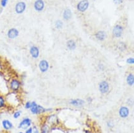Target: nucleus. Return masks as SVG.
Wrapping results in <instances>:
<instances>
[{
	"mask_svg": "<svg viewBox=\"0 0 134 133\" xmlns=\"http://www.w3.org/2000/svg\"><path fill=\"white\" fill-rule=\"evenodd\" d=\"M89 7V1L88 0H82L79 1L77 5V9L81 12H84L88 9Z\"/></svg>",
	"mask_w": 134,
	"mask_h": 133,
	"instance_id": "f257e3e1",
	"label": "nucleus"
},
{
	"mask_svg": "<svg viewBox=\"0 0 134 133\" xmlns=\"http://www.w3.org/2000/svg\"><path fill=\"white\" fill-rule=\"evenodd\" d=\"M99 91L102 94H106L110 91V85L106 81H102L99 83Z\"/></svg>",
	"mask_w": 134,
	"mask_h": 133,
	"instance_id": "f03ea898",
	"label": "nucleus"
},
{
	"mask_svg": "<svg viewBox=\"0 0 134 133\" xmlns=\"http://www.w3.org/2000/svg\"><path fill=\"white\" fill-rule=\"evenodd\" d=\"M32 124V120L29 118H25L19 123V128L22 129H27Z\"/></svg>",
	"mask_w": 134,
	"mask_h": 133,
	"instance_id": "7ed1b4c3",
	"label": "nucleus"
},
{
	"mask_svg": "<svg viewBox=\"0 0 134 133\" xmlns=\"http://www.w3.org/2000/svg\"><path fill=\"white\" fill-rule=\"evenodd\" d=\"M123 33V27L120 25H116L112 30V34L116 38H119Z\"/></svg>",
	"mask_w": 134,
	"mask_h": 133,
	"instance_id": "20e7f679",
	"label": "nucleus"
},
{
	"mask_svg": "<svg viewBox=\"0 0 134 133\" xmlns=\"http://www.w3.org/2000/svg\"><path fill=\"white\" fill-rule=\"evenodd\" d=\"M129 109L127 107L122 106L119 110V115L120 118H125L128 117V116L129 115Z\"/></svg>",
	"mask_w": 134,
	"mask_h": 133,
	"instance_id": "39448f33",
	"label": "nucleus"
},
{
	"mask_svg": "<svg viewBox=\"0 0 134 133\" xmlns=\"http://www.w3.org/2000/svg\"><path fill=\"white\" fill-rule=\"evenodd\" d=\"M46 120H47V122L48 123V124H49V125L51 126L56 125L59 123L58 118V116L56 115H51L49 116L47 118Z\"/></svg>",
	"mask_w": 134,
	"mask_h": 133,
	"instance_id": "423d86ee",
	"label": "nucleus"
},
{
	"mask_svg": "<svg viewBox=\"0 0 134 133\" xmlns=\"http://www.w3.org/2000/svg\"><path fill=\"white\" fill-rule=\"evenodd\" d=\"M39 68L40 70L42 72V73H44V72H47L49 68V63L47 60H42L39 63Z\"/></svg>",
	"mask_w": 134,
	"mask_h": 133,
	"instance_id": "0eeeda50",
	"label": "nucleus"
},
{
	"mask_svg": "<svg viewBox=\"0 0 134 133\" xmlns=\"http://www.w3.org/2000/svg\"><path fill=\"white\" fill-rule=\"evenodd\" d=\"M26 8V4L24 2H19L16 5V11L17 14H22Z\"/></svg>",
	"mask_w": 134,
	"mask_h": 133,
	"instance_id": "6e6552de",
	"label": "nucleus"
},
{
	"mask_svg": "<svg viewBox=\"0 0 134 133\" xmlns=\"http://www.w3.org/2000/svg\"><path fill=\"white\" fill-rule=\"evenodd\" d=\"M44 8V3L43 0H37L34 3V8L36 11H42Z\"/></svg>",
	"mask_w": 134,
	"mask_h": 133,
	"instance_id": "1a4fd4ad",
	"label": "nucleus"
},
{
	"mask_svg": "<svg viewBox=\"0 0 134 133\" xmlns=\"http://www.w3.org/2000/svg\"><path fill=\"white\" fill-rule=\"evenodd\" d=\"M30 54L31 56L34 59H37L39 57L40 51L39 49L37 46H32L30 49Z\"/></svg>",
	"mask_w": 134,
	"mask_h": 133,
	"instance_id": "9d476101",
	"label": "nucleus"
},
{
	"mask_svg": "<svg viewBox=\"0 0 134 133\" xmlns=\"http://www.w3.org/2000/svg\"><path fill=\"white\" fill-rule=\"evenodd\" d=\"M69 103L74 107H81L84 106L85 103V101L84 100L77 99H71L69 101Z\"/></svg>",
	"mask_w": 134,
	"mask_h": 133,
	"instance_id": "9b49d317",
	"label": "nucleus"
},
{
	"mask_svg": "<svg viewBox=\"0 0 134 133\" xmlns=\"http://www.w3.org/2000/svg\"><path fill=\"white\" fill-rule=\"evenodd\" d=\"M20 86H21V83L16 79H14L11 81V83H10V86H11V89L12 91H16L19 90L20 88Z\"/></svg>",
	"mask_w": 134,
	"mask_h": 133,
	"instance_id": "f8f14e48",
	"label": "nucleus"
},
{
	"mask_svg": "<svg viewBox=\"0 0 134 133\" xmlns=\"http://www.w3.org/2000/svg\"><path fill=\"white\" fill-rule=\"evenodd\" d=\"M18 35H19V32L16 29H10L8 32V36L10 39L16 38Z\"/></svg>",
	"mask_w": 134,
	"mask_h": 133,
	"instance_id": "ddd939ff",
	"label": "nucleus"
},
{
	"mask_svg": "<svg viewBox=\"0 0 134 133\" xmlns=\"http://www.w3.org/2000/svg\"><path fill=\"white\" fill-rule=\"evenodd\" d=\"M107 35L105 32L104 31H98V32L96 33L95 34V37L97 39H98L99 41H103L105 40L106 38Z\"/></svg>",
	"mask_w": 134,
	"mask_h": 133,
	"instance_id": "4468645a",
	"label": "nucleus"
},
{
	"mask_svg": "<svg viewBox=\"0 0 134 133\" xmlns=\"http://www.w3.org/2000/svg\"><path fill=\"white\" fill-rule=\"evenodd\" d=\"M2 125L3 128L6 130H9V129H12L13 127L12 123L8 120H4L2 121Z\"/></svg>",
	"mask_w": 134,
	"mask_h": 133,
	"instance_id": "2eb2a0df",
	"label": "nucleus"
},
{
	"mask_svg": "<svg viewBox=\"0 0 134 133\" xmlns=\"http://www.w3.org/2000/svg\"><path fill=\"white\" fill-rule=\"evenodd\" d=\"M30 111L34 115H38V112H39V105L37 104L35 102H32V104H31Z\"/></svg>",
	"mask_w": 134,
	"mask_h": 133,
	"instance_id": "dca6fc26",
	"label": "nucleus"
},
{
	"mask_svg": "<svg viewBox=\"0 0 134 133\" xmlns=\"http://www.w3.org/2000/svg\"><path fill=\"white\" fill-rule=\"evenodd\" d=\"M72 17V11L69 9H66L63 12V18L64 20H68Z\"/></svg>",
	"mask_w": 134,
	"mask_h": 133,
	"instance_id": "f3484780",
	"label": "nucleus"
},
{
	"mask_svg": "<svg viewBox=\"0 0 134 133\" xmlns=\"http://www.w3.org/2000/svg\"><path fill=\"white\" fill-rule=\"evenodd\" d=\"M67 47L69 50H74L76 48V43L72 39H70L67 42Z\"/></svg>",
	"mask_w": 134,
	"mask_h": 133,
	"instance_id": "a211bd4d",
	"label": "nucleus"
},
{
	"mask_svg": "<svg viewBox=\"0 0 134 133\" xmlns=\"http://www.w3.org/2000/svg\"><path fill=\"white\" fill-rule=\"evenodd\" d=\"M127 83L129 86H133L134 84V76L132 73L129 74L127 76Z\"/></svg>",
	"mask_w": 134,
	"mask_h": 133,
	"instance_id": "6ab92c4d",
	"label": "nucleus"
},
{
	"mask_svg": "<svg viewBox=\"0 0 134 133\" xmlns=\"http://www.w3.org/2000/svg\"><path fill=\"white\" fill-rule=\"evenodd\" d=\"M41 133H50V127H49V124H43L41 128Z\"/></svg>",
	"mask_w": 134,
	"mask_h": 133,
	"instance_id": "aec40b11",
	"label": "nucleus"
},
{
	"mask_svg": "<svg viewBox=\"0 0 134 133\" xmlns=\"http://www.w3.org/2000/svg\"><path fill=\"white\" fill-rule=\"evenodd\" d=\"M62 27H63V22L62 21L60 20H57L55 23V27L58 29H62Z\"/></svg>",
	"mask_w": 134,
	"mask_h": 133,
	"instance_id": "412c9836",
	"label": "nucleus"
},
{
	"mask_svg": "<svg viewBox=\"0 0 134 133\" xmlns=\"http://www.w3.org/2000/svg\"><path fill=\"white\" fill-rule=\"evenodd\" d=\"M118 48L120 51H124L126 48V45L124 43H119V44H118Z\"/></svg>",
	"mask_w": 134,
	"mask_h": 133,
	"instance_id": "4be33fe9",
	"label": "nucleus"
},
{
	"mask_svg": "<svg viewBox=\"0 0 134 133\" xmlns=\"http://www.w3.org/2000/svg\"><path fill=\"white\" fill-rule=\"evenodd\" d=\"M5 106V100L3 96H0V108Z\"/></svg>",
	"mask_w": 134,
	"mask_h": 133,
	"instance_id": "5701e85b",
	"label": "nucleus"
},
{
	"mask_svg": "<svg viewBox=\"0 0 134 133\" xmlns=\"http://www.w3.org/2000/svg\"><path fill=\"white\" fill-rule=\"evenodd\" d=\"M21 115V111H17L14 113V115H13V117H14L15 119H17V118H19Z\"/></svg>",
	"mask_w": 134,
	"mask_h": 133,
	"instance_id": "b1692460",
	"label": "nucleus"
},
{
	"mask_svg": "<svg viewBox=\"0 0 134 133\" xmlns=\"http://www.w3.org/2000/svg\"><path fill=\"white\" fill-rule=\"evenodd\" d=\"M127 63L129 64H134V59L132 57H130L127 59Z\"/></svg>",
	"mask_w": 134,
	"mask_h": 133,
	"instance_id": "393cba45",
	"label": "nucleus"
},
{
	"mask_svg": "<svg viewBox=\"0 0 134 133\" xmlns=\"http://www.w3.org/2000/svg\"><path fill=\"white\" fill-rule=\"evenodd\" d=\"M31 104H32V102H26L25 105V108L26 109H30L31 107Z\"/></svg>",
	"mask_w": 134,
	"mask_h": 133,
	"instance_id": "a878e982",
	"label": "nucleus"
},
{
	"mask_svg": "<svg viewBox=\"0 0 134 133\" xmlns=\"http://www.w3.org/2000/svg\"><path fill=\"white\" fill-rule=\"evenodd\" d=\"M8 1V0H1V6H2L3 7H5V6H6V4H7Z\"/></svg>",
	"mask_w": 134,
	"mask_h": 133,
	"instance_id": "bb28decb",
	"label": "nucleus"
},
{
	"mask_svg": "<svg viewBox=\"0 0 134 133\" xmlns=\"http://www.w3.org/2000/svg\"><path fill=\"white\" fill-rule=\"evenodd\" d=\"M124 0H113V2L116 4H120L123 3Z\"/></svg>",
	"mask_w": 134,
	"mask_h": 133,
	"instance_id": "cd10ccee",
	"label": "nucleus"
},
{
	"mask_svg": "<svg viewBox=\"0 0 134 133\" xmlns=\"http://www.w3.org/2000/svg\"><path fill=\"white\" fill-rule=\"evenodd\" d=\"M32 133H39V131L36 126H34L32 128Z\"/></svg>",
	"mask_w": 134,
	"mask_h": 133,
	"instance_id": "c85d7f7f",
	"label": "nucleus"
},
{
	"mask_svg": "<svg viewBox=\"0 0 134 133\" xmlns=\"http://www.w3.org/2000/svg\"><path fill=\"white\" fill-rule=\"evenodd\" d=\"M25 133H32V128H29L25 131Z\"/></svg>",
	"mask_w": 134,
	"mask_h": 133,
	"instance_id": "c756f323",
	"label": "nucleus"
},
{
	"mask_svg": "<svg viewBox=\"0 0 134 133\" xmlns=\"http://www.w3.org/2000/svg\"><path fill=\"white\" fill-rule=\"evenodd\" d=\"M107 125L109 128H112V126H113V124H112V123L111 122V121H109V122H107Z\"/></svg>",
	"mask_w": 134,
	"mask_h": 133,
	"instance_id": "7c9ffc66",
	"label": "nucleus"
},
{
	"mask_svg": "<svg viewBox=\"0 0 134 133\" xmlns=\"http://www.w3.org/2000/svg\"><path fill=\"white\" fill-rule=\"evenodd\" d=\"M85 133H92L90 131H88V130H85Z\"/></svg>",
	"mask_w": 134,
	"mask_h": 133,
	"instance_id": "2f4dec72",
	"label": "nucleus"
},
{
	"mask_svg": "<svg viewBox=\"0 0 134 133\" xmlns=\"http://www.w3.org/2000/svg\"><path fill=\"white\" fill-rule=\"evenodd\" d=\"M19 133H24V132H20Z\"/></svg>",
	"mask_w": 134,
	"mask_h": 133,
	"instance_id": "473e14b6",
	"label": "nucleus"
}]
</instances>
